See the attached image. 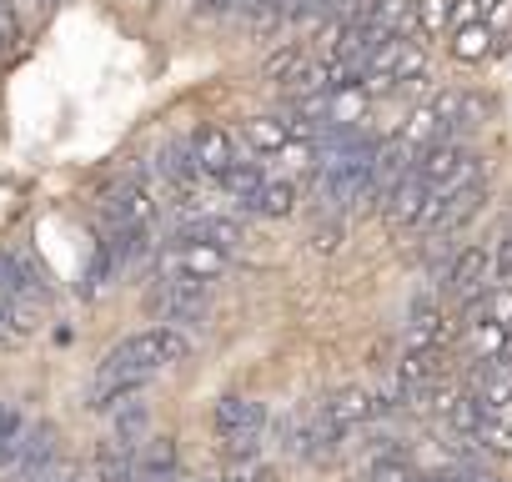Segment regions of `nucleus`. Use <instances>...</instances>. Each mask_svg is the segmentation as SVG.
<instances>
[{
    "label": "nucleus",
    "instance_id": "nucleus-21",
    "mask_svg": "<svg viewBox=\"0 0 512 482\" xmlns=\"http://www.w3.org/2000/svg\"><path fill=\"white\" fill-rule=\"evenodd\" d=\"M111 272H121V267H116V252H111V241H106V236H96L91 262L81 267V292L91 297L96 287H106V282H111Z\"/></svg>",
    "mask_w": 512,
    "mask_h": 482
},
{
    "label": "nucleus",
    "instance_id": "nucleus-7",
    "mask_svg": "<svg viewBox=\"0 0 512 482\" xmlns=\"http://www.w3.org/2000/svg\"><path fill=\"white\" fill-rule=\"evenodd\" d=\"M241 141H246V151H251L256 161H277V156H292V151L302 146V141L292 136V126H287L282 111L246 116V121H241Z\"/></svg>",
    "mask_w": 512,
    "mask_h": 482
},
{
    "label": "nucleus",
    "instance_id": "nucleus-22",
    "mask_svg": "<svg viewBox=\"0 0 512 482\" xmlns=\"http://www.w3.org/2000/svg\"><path fill=\"white\" fill-rule=\"evenodd\" d=\"M417 31H422V41L452 31V0H417Z\"/></svg>",
    "mask_w": 512,
    "mask_h": 482
},
{
    "label": "nucleus",
    "instance_id": "nucleus-15",
    "mask_svg": "<svg viewBox=\"0 0 512 482\" xmlns=\"http://www.w3.org/2000/svg\"><path fill=\"white\" fill-rule=\"evenodd\" d=\"M427 201H432V191H427V181L412 171V176H407V181L382 201V216H387L392 226H412V231H417V221H422V206H427Z\"/></svg>",
    "mask_w": 512,
    "mask_h": 482
},
{
    "label": "nucleus",
    "instance_id": "nucleus-4",
    "mask_svg": "<svg viewBox=\"0 0 512 482\" xmlns=\"http://www.w3.org/2000/svg\"><path fill=\"white\" fill-rule=\"evenodd\" d=\"M497 287V247H462L447 267H442V297L457 307L482 302Z\"/></svg>",
    "mask_w": 512,
    "mask_h": 482
},
{
    "label": "nucleus",
    "instance_id": "nucleus-23",
    "mask_svg": "<svg viewBox=\"0 0 512 482\" xmlns=\"http://www.w3.org/2000/svg\"><path fill=\"white\" fill-rule=\"evenodd\" d=\"M307 56H312V51H307V46L297 41V46H287V51L267 56V61H262V76H267V81H282V86H287V81L297 76V66H302Z\"/></svg>",
    "mask_w": 512,
    "mask_h": 482
},
{
    "label": "nucleus",
    "instance_id": "nucleus-11",
    "mask_svg": "<svg viewBox=\"0 0 512 482\" xmlns=\"http://www.w3.org/2000/svg\"><path fill=\"white\" fill-rule=\"evenodd\" d=\"M216 186H221V196H231V201L246 211V201L267 186V161H256L251 151H241V156L226 166V176H221Z\"/></svg>",
    "mask_w": 512,
    "mask_h": 482
},
{
    "label": "nucleus",
    "instance_id": "nucleus-2",
    "mask_svg": "<svg viewBox=\"0 0 512 482\" xmlns=\"http://www.w3.org/2000/svg\"><path fill=\"white\" fill-rule=\"evenodd\" d=\"M211 427H216V442H221V452L231 462H251L256 452H262V442H267L272 412H267V402H256V397L226 392L211 407Z\"/></svg>",
    "mask_w": 512,
    "mask_h": 482
},
{
    "label": "nucleus",
    "instance_id": "nucleus-28",
    "mask_svg": "<svg viewBox=\"0 0 512 482\" xmlns=\"http://www.w3.org/2000/svg\"><path fill=\"white\" fill-rule=\"evenodd\" d=\"M41 6H56V0H41Z\"/></svg>",
    "mask_w": 512,
    "mask_h": 482
},
{
    "label": "nucleus",
    "instance_id": "nucleus-16",
    "mask_svg": "<svg viewBox=\"0 0 512 482\" xmlns=\"http://www.w3.org/2000/svg\"><path fill=\"white\" fill-rule=\"evenodd\" d=\"M327 412H332V422L352 437L357 427H367L372 417H377V397L372 392H362V387H342V392H332L327 402H322Z\"/></svg>",
    "mask_w": 512,
    "mask_h": 482
},
{
    "label": "nucleus",
    "instance_id": "nucleus-6",
    "mask_svg": "<svg viewBox=\"0 0 512 482\" xmlns=\"http://www.w3.org/2000/svg\"><path fill=\"white\" fill-rule=\"evenodd\" d=\"M211 307L206 282H156L151 287V317L156 327H196Z\"/></svg>",
    "mask_w": 512,
    "mask_h": 482
},
{
    "label": "nucleus",
    "instance_id": "nucleus-27",
    "mask_svg": "<svg viewBox=\"0 0 512 482\" xmlns=\"http://www.w3.org/2000/svg\"><path fill=\"white\" fill-rule=\"evenodd\" d=\"M36 482H86V477H81V467H51V472L36 477Z\"/></svg>",
    "mask_w": 512,
    "mask_h": 482
},
{
    "label": "nucleus",
    "instance_id": "nucleus-26",
    "mask_svg": "<svg viewBox=\"0 0 512 482\" xmlns=\"http://www.w3.org/2000/svg\"><path fill=\"white\" fill-rule=\"evenodd\" d=\"M191 11L196 16H231V11H241V0H196Z\"/></svg>",
    "mask_w": 512,
    "mask_h": 482
},
{
    "label": "nucleus",
    "instance_id": "nucleus-5",
    "mask_svg": "<svg viewBox=\"0 0 512 482\" xmlns=\"http://www.w3.org/2000/svg\"><path fill=\"white\" fill-rule=\"evenodd\" d=\"M101 221L106 231H121V226H151L156 221V196H151V181H141L136 171L111 181L101 191Z\"/></svg>",
    "mask_w": 512,
    "mask_h": 482
},
{
    "label": "nucleus",
    "instance_id": "nucleus-18",
    "mask_svg": "<svg viewBox=\"0 0 512 482\" xmlns=\"http://www.w3.org/2000/svg\"><path fill=\"white\" fill-rule=\"evenodd\" d=\"M492 51H497V31H492L487 21H472V26H457V31H452V56H457V61L477 66V61H487Z\"/></svg>",
    "mask_w": 512,
    "mask_h": 482
},
{
    "label": "nucleus",
    "instance_id": "nucleus-19",
    "mask_svg": "<svg viewBox=\"0 0 512 482\" xmlns=\"http://www.w3.org/2000/svg\"><path fill=\"white\" fill-rule=\"evenodd\" d=\"M26 432H31V422H26L16 407H6V402H0V467H16Z\"/></svg>",
    "mask_w": 512,
    "mask_h": 482
},
{
    "label": "nucleus",
    "instance_id": "nucleus-20",
    "mask_svg": "<svg viewBox=\"0 0 512 482\" xmlns=\"http://www.w3.org/2000/svg\"><path fill=\"white\" fill-rule=\"evenodd\" d=\"M362 482H422V472H417V462L407 452H392V457H372Z\"/></svg>",
    "mask_w": 512,
    "mask_h": 482
},
{
    "label": "nucleus",
    "instance_id": "nucleus-12",
    "mask_svg": "<svg viewBox=\"0 0 512 482\" xmlns=\"http://www.w3.org/2000/svg\"><path fill=\"white\" fill-rule=\"evenodd\" d=\"M297 201H302L297 176H267V186L246 201V211H251V216H267V221H282V216L297 211Z\"/></svg>",
    "mask_w": 512,
    "mask_h": 482
},
{
    "label": "nucleus",
    "instance_id": "nucleus-8",
    "mask_svg": "<svg viewBox=\"0 0 512 482\" xmlns=\"http://www.w3.org/2000/svg\"><path fill=\"white\" fill-rule=\"evenodd\" d=\"M151 166H156V181L171 186V191H196V181L206 176L201 161H196L191 136H171V141H161V151L151 156Z\"/></svg>",
    "mask_w": 512,
    "mask_h": 482
},
{
    "label": "nucleus",
    "instance_id": "nucleus-25",
    "mask_svg": "<svg viewBox=\"0 0 512 482\" xmlns=\"http://www.w3.org/2000/svg\"><path fill=\"white\" fill-rule=\"evenodd\" d=\"M342 236H347V216H322L317 231H312V247H317V252H337Z\"/></svg>",
    "mask_w": 512,
    "mask_h": 482
},
{
    "label": "nucleus",
    "instance_id": "nucleus-17",
    "mask_svg": "<svg viewBox=\"0 0 512 482\" xmlns=\"http://www.w3.org/2000/svg\"><path fill=\"white\" fill-rule=\"evenodd\" d=\"M111 437L141 452V447H146V442L156 437V417H151V407H146L141 397H131V402H121V407L111 412Z\"/></svg>",
    "mask_w": 512,
    "mask_h": 482
},
{
    "label": "nucleus",
    "instance_id": "nucleus-9",
    "mask_svg": "<svg viewBox=\"0 0 512 482\" xmlns=\"http://www.w3.org/2000/svg\"><path fill=\"white\" fill-rule=\"evenodd\" d=\"M191 146H196V161H201V171H206L211 181H221V176H226V166L241 156L236 131H226V126H216V121L191 126Z\"/></svg>",
    "mask_w": 512,
    "mask_h": 482
},
{
    "label": "nucleus",
    "instance_id": "nucleus-24",
    "mask_svg": "<svg viewBox=\"0 0 512 482\" xmlns=\"http://www.w3.org/2000/svg\"><path fill=\"white\" fill-rule=\"evenodd\" d=\"M26 36V21H21V6H11V0H0V56H16Z\"/></svg>",
    "mask_w": 512,
    "mask_h": 482
},
{
    "label": "nucleus",
    "instance_id": "nucleus-13",
    "mask_svg": "<svg viewBox=\"0 0 512 482\" xmlns=\"http://www.w3.org/2000/svg\"><path fill=\"white\" fill-rule=\"evenodd\" d=\"M136 482H181V447H176V437L156 432V437L141 447V472H136Z\"/></svg>",
    "mask_w": 512,
    "mask_h": 482
},
{
    "label": "nucleus",
    "instance_id": "nucleus-14",
    "mask_svg": "<svg viewBox=\"0 0 512 482\" xmlns=\"http://www.w3.org/2000/svg\"><path fill=\"white\" fill-rule=\"evenodd\" d=\"M136 472H141V452L116 442V437H106L96 447V457H91V477L96 482H136Z\"/></svg>",
    "mask_w": 512,
    "mask_h": 482
},
{
    "label": "nucleus",
    "instance_id": "nucleus-1",
    "mask_svg": "<svg viewBox=\"0 0 512 482\" xmlns=\"http://www.w3.org/2000/svg\"><path fill=\"white\" fill-rule=\"evenodd\" d=\"M181 357H191V337H186L181 327L131 332L126 342H116V347L101 357V367H96V377H91V392H86V407L111 417L121 402L141 397V387H146L156 372L176 367Z\"/></svg>",
    "mask_w": 512,
    "mask_h": 482
},
{
    "label": "nucleus",
    "instance_id": "nucleus-10",
    "mask_svg": "<svg viewBox=\"0 0 512 482\" xmlns=\"http://www.w3.org/2000/svg\"><path fill=\"white\" fill-rule=\"evenodd\" d=\"M56 452H61L56 427H51V422H31V432H26V442H21V457H16V467H11V482H36V477H46V472L56 467Z\"/></svg>",
    "mask_w": 512,
    "mask_h": 482
},
{
    "label": "nucleus",
    "instance_id": "nucleus-3",
    "mask_svg": "<svg viewBox=\"0 0 512 482\" xmlns=\"http://www.w3.org/2000/svg\"><path fill=\"white\" fill-rule=\"evenodd\" d=\"M417 176L427 181V191L452 196V191H467L482 181V156L467 141H437V146L417 151Z\"/></svg>",
    "mask_w": 512,
    "mask_h": 482
}]
</instances>
